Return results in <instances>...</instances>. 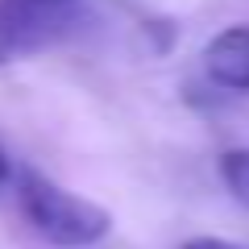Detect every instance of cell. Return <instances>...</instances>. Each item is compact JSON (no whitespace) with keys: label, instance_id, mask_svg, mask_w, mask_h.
<instances>
[{"label":"cell","instance_id":"2","mask_svg":"<svg viewBox=\"0 0 249 249\" xmlns=\"http://www.w3.org/2000/svg\"><path fill=\"white\" fill-rule=\"evenodd\" d=\"M83 17V0H0V67L67 37Z\"/></svg>","mask_w":249,"mask_h":249},{"label":"cell","instance_id":"3","mask_svg":"<svg viewBox=\"0 0 249 249\" xmlns=\"http://www.w3.org/2000/svg\"><path fill=\"white\" fill-rule=\"evenodd\" d=\"M204 71L224 91H249V21L220 29L204 46Z\"/></svg>","mask_w":249,"mask_h":249},{"label":"cell","instance_id":"6","mask_svg":"<svg viewBox=\"0 0 249 249\" xmlns=\"http://www.w3.org/2000/svg\"><path fill=\"white\" fill-rule=\"evenodd\" d=\"M9 178H13V166H9V158H4V150H0V187L9 183Z\"/></svg>","mask_w":249,"mask_h":249},{"label":"cell","instance_id":"5","mask_svg":"<svg viewBox=\"0 0 249 249\" xmlns=\"http://www.w3.org/2000/svg\"><path fill=\"white\" fill-rule=\"evenodd\" d=\"M178 249H245V245H237V241H224V237H191V241H183Z\"/></svg>","mask_w":249,"mask_h":249},{"label":"cell","instance_id":"4","mask_svg":"<svg viewBox=\"0 0 249 249\" xmlns=\"http://www.w3.org/2000/svg\"><path fill=\"white\" fill-rule=\"evenodd\" d=\"M220 178L241 208H249V150H229L220 158Z\"/></svg>","mask_w":249,"mask_h":249},{"label":"cell","instance_id":"1","mask_svg":"<svg viewBox=\"0 0 249 249\" xmlns=\"http://www.w3.org/2000/svg\"><path fill=\"white\" fill-rule=\"evenodd\" d=\"M17 199L25 220L34 224V232L42 241L58 249H91L112 232V216L100 204L67 191L62 183L37 175V170H25L17 183Z\"/></svg>","mask_w":249,"mask_h":249}]
</instances>
